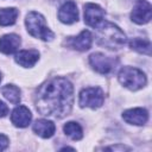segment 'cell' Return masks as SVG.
Wrapping results in <instances>:
<instances>
[{"mask_svg": "<svg viewBox=\"0 0 152 152\" xmlns=\"http://www.w3.org/2000/svg\"><path fill=\"white\" fill-rule=\"evenodd\" d=\"M74 103V87L63 77H55L45 82L36 93L34 104L37 110L45 116L64 118Z\"/></svg>", "mask_w": 152, "mask_h": 152, "instance_id": "6da1fadb", "label": "cell"}, {"mask_svg": "<svg viewBox=\"0 0 152 152\" xmlns=\"http://www.w3.org/2000/svg\"><path fill=\"white\" fill-rule=\"evenodd\" d=\"M96 28L97 43L109 50H119L126 44V36L120 27L109 21H102Z\"/></svg>", "mask_w": 152, "mask_h": 152, "instance_id": "7a4b0ae2", "label": "cell"}, {"mask_svg": "<svg viewBox=\"0 0 152 152\" xmlns=\"http://www.w3.org/2000/svg\"><path fill=\"white\" fill-rule=\"evenodd\" d=\"M25 25L31 36L39 38L42 40H52L53 39L55 34L46 26L45 19L40 13L34 12V11L27 13L26 19H25Z\"/></svg>", "mask_w": 152, "mask_h": 152, "instance_id": "3957f363", "label": "cell"}, {"mask_svg": "<svg viewBox=\"0 0 152 152\" xmlns=\"http://www.w3.org/2000/svg\"><path fill=\"white\" fill-rule=\"evenodd\" d=\"M118 78H119V82L124 87H126L131 90L141 89L146 84L145 74L141 70L133 68V66H124L119 71Z\"/></svg>", "mask_w": 152, "mask_h": 152, "instance_id": "277c9868", "label": "cell"}, {"mask_svg": "<svg viewBox=\"0 0 152 152\" xmlns=\"http://www.w3.org/2000/svg\"><path fill=\"white\" fill-rule=\"evenodd\" d=\"M104 95L99 87H88L80 93V106L89 108H99L103 104Z\"/></svg>", "mask_w": 152, "mask_h": 152, "instance_id": "5b68a950", "label": "cell"}, {"mask_svg": "<svg viewBox=\"0 0 152 152\" xmlns=\"http://www.w3.org/2000/svg\"><path fill=\"white\" fill-rule=\"evenodd\" d=\"M89 63L95 71L104 75V74H109L115 68L116 59L108 57L101 52H95L89 56Z\"/></svg>", "mask_w": 152, "mask_h": 152, "instance_id": "8992f818", "label": "cell"}, {"mask_svg": "<svg viewBox=\"0 0 152 152\" xmlns=\"http://www.w3.org/2000/svg\"><path fill=\"white\" fill-rule=\"evenodd\" d=\"M152 15V7L147 0H138L131 13V18L137 24H146Z\"/></svg>", "mask_w": 152, "mask_h": 152, "instance_id": "52a82bcc", "label": "cell"}, {"mask_svg": "<svg viewBox=\"0 0 152 152\" xmlns=\"http://www.w3.org/2000/svg\"><path fill=\"white\" fill-rule=\"evenodd\" d=\"M104 18V10H102L99 5L88 2L84 5V21L87 25L91 27L99 26Z\"/></svg>", "mask_w": 152, "mask_h": 152, "instance_id": "ba28073f", "label": "cell"}, {"mask_svg": "<svg viewBox=\"0 0 152 152\" xmlns=\"http://www.w3.org/2000/svg\"><path fill=\"white\" fill-rule=\"evenodd\" d=\"M91 42H93V36L88 30L82 31L78 36L76 37H70L66 40V44L77 50V51H87L88 49H90L91 46Z\"/></svg>", "mask_w": 152, "mask_h": 152, "instance_id": "9c48e42d", "label": "cell"}, {"mask_svg": "<svg viewBox=\"0 0 152 152\" xmlns=\"http://www.w3.org/2000/svg\"><path fill=\"white\" fill-rule=\"evenodd\" d=\"M32 120V114L30 109L25 106H18L13 109L11 114V121L15 127H27Z\"/></svg>", "mask_w": 152, "mask_h": 152, "instance_id": "30bf717a", "label": "cell"}, {"mask_svg": "<svg viewBox=\"0 0 152 152\" xmlns=\"http://www.w3.org/2000/svg\"><path fill=\"white\" fill-rule=\"evenodd\" d=\"M58 19L64 24H72L78 19L77 6L74 1L64 2L58 11Z\"/></svg>", "mask_w": 152, "mask_h": 152, "instance_id": "8fae6325", "label": "cell"}, {"mask_svg": "<svg viewBox=\"0 0 152 152\" xmlns=\"http://www.w3.org/2000/svg\"><path fill=\"white\" fill-rule=\"evenodd\" d=\"M122 119L127 124L141 126V125L146 124V121L148 119V113L144 108H132V109H127L124 112Z\"/></svg>", "mask_w": 152, "mask_h": 152, "instance_id": "7c38bea8", "label": "cell"}, {"mask_svg": "<svg viewBox=\"0 0 152 152\" xmlns=\"http://www.w3.org/2000/svg\"><path fill=\"white\" fill-rule=\"evenodd\" d=\"M20 37L14 33L5 34L0 38V51L5 55H11L18 51L20 48Z\"/></svg>", "mask_w": 152, "mask_h": 152, "instance_id": "4fadbf2b", "label": "cell"}, {"mask_svg": "<svg viewBox=\"0 0 152 152\" xmlns=\"http://www.w3.org/2000/svg\"><path fill=\"white\" fill-rule=\"evenodd\" d=\"M39 59V53L37 50H21L15 55V62L24 66L31 68L33 66Z\"/></svg>", "mask_w": 152, "mask_h": 152, "instance_id": "5bb4252c", "label": "cell"}, {"mask_svg": "<svg viewBox=\"0 0 152 152\" xmlns=\"http://www.w3.org/2000/svg\"><path fill=\"white\" fill-rule=\"evenodd\" d=\"M33 132L37 133L42 138H51L56 131V126L51 120L39 119L33 124Z\"/></svg>", "mask_w": 152, "mask_h": 152, "instance_id": "9a60e30c", "label": "cell"}, {"mask_svg": "<svg viewBox=\"0 0 152 152\" xmlns=\"http://www.w3.org/2000/svg\"><path fill=\"white\" fill-rule=\"evenodd\" d=\"M19 11L14 7L1 8L0 10V25L1 26H10L13 25L18 18Z\"/></svg>", "mask_w": 152, "mask_h": 152, "instance_id": "2e32d148", "label": "cell"}, {"mask_svg": "<svg viewBox=\"0 0 152 152\" xmlns=\"http://www.w3.org/2000/svg\"><path fill=\"white\" fill-rule=\"evenodd\" d=\"M2 95L6 100H8L13 104H18L20 102V89L14 84H6L1 89Z\"/></svg>", "mask_w": 152, "mask_h": 152, "instance_id": "e0dca14e", "label": "cell"}, {"mask_svg": "<svg viewBox=\"0 0 152 152\" xmlns=\"http://www.w3.org/2000/svg\"><path fill=\"white\" fill-rule=\"evenodd\" d=\"M129 46L135 50L137 52L140 53H145L147 56H150L151 53V43L148 39L145 38H132L129 40Z\"/></svg>", "mask_w": 152, "mask_h": 152, "instance_id": "ac0fdd59", "label": "cell"}, {"mask_svg": "<svg viewBox=\"0 0 152 152\" xmlns=\"http://www.w3.org/2000/svg\"><path fill=\"white\" fill-rule=\"evenodd\" d=\"M63 131L64 133L70 137L72 140H81L82 137H83V131H82V127L75 122V121H69L64 125L63 127Z\"/></svg>", "mask_w": 152, "mask_h": 152, "instance_id": "d6986e66", "label": "cell"}, {"mask_svg": "<svg viewBox=\"0 0 152 152\" xmlns=\"http://www.w3.org/2000/svg\"><path fill=\"white\" fill-rule=\"evenodd\" d=\"M8 146V138L4 134H0V151H4Z\"/></svg>", "mask_w": 152, "mask_h": 152, "instance_id": "ffe728a7", "label": "cell"}, {"mask_svg": "<svg viewBox=\"0 0 152 152\" xmlns=\"http://www.w3.org/2000/svg\"><path fill=\"white\" fill-rule=\"evenodd\" d=\"M7 113H8V107L2 101H0V118H4Z\"/></svg>", "mask_w": 152, "mask_h": 152, "instance_id": "44dd1931", "label": "cell"}, {"mask_svg": "<svg viewBox=\"0 0 152 152\" xmlns=\"http://www.w3.org/2000/svg\"><path fill=\"white\" fill-rule=\"evenodd\" d=\"M106 150H128L126 146H110V147H106Z\"/></svg>", "mask_w": 152, "mask_h": 152, "instance_id": "7402d4cb", "label": "cell"}, {"mask_svg": "<svg viewBox=\"0 0 152 152\" xmlns=\"http://www.w3.org/2000/svg\"><path fill=\"white\" fill-rule=\"evenodd\" d=\"M0 81H1V74H0Z\"/></svg>", "mask_w": 152, "mask_h": 152, "instance_id": "603a6c76", "label": "cell"}]
</instances>
